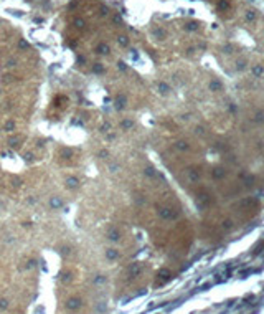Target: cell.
I'll use <instances>...</instances> for the list:
<instances>
[{"label":"cell","mask_w":264,"mask_h":314,"mask_svg":"<svg viewBox=\"0 0 264 314\" xmlns=\"http://www.w3.org/2000/svg\"><path fill=\"white\" fill-rule=\"evenodd\" d=\"M66 309L68 311H79L81 308H83V299L78 298V296H71V298L66 301Z\"/></svg>","instance_id":"cell-1"},{"label":"cell","mask_w":264,"mask_h":314,"mask_svg":"<svg viewBox=\"0 0 264 314\" xmlns=\"http://www.w3.org/2000/svg\"><path fill=\"white\" fill-rule=\"evenodd\" d=\"M158 215H160V218H164V220H173V218L177 217V213H175L170 207H160V209H158Z\"/></svg>","instance_id":"cell-2"},{"label":"cell","mask_w":264,"mask_h":314,"mask_svg":"<svg viewBox=\"0 0 264 314\" xmlns=\"http://www.w3.org/2000/svg\"><path fill=\"white\" fill-rule=\"evenodd\" d=\"M106 260L107 261H116V260H119V256H121V253H119L117 248H114V246H111V248H106Z\"/></svg>","instance_id":"cell-3"},{"label":"cell","mask_w":264,"mask_h":314,"mask_svg":"<svg viewBox=\"0 0 264 314\" xmlns=\"http://www.w3.org/2000/svg\"><path fill=\"white\" fill-rule=\"evenodd\" d=\"M122 238V235H121V231H119V228H114V227H111L107 230V240L109 241H112V243H117L119 240Z\"/></svg>","instance_id":"cell-4"},{"label":"cell","mask_w":264,"mask_h":314,"mask_svg":"<svg viewBox=\"0 0 264 314\" xmlns=\"http://www.w3.org/2000/svg\"><path fill=\"white\" fill-rule=\"evenodd\" d=\"M126 104H127V98H126L124 94L119 93L117 96L114 98V108L117 109V111H122V109L126 108Z\"/></svg>","instance_id":"cell-5"},{"label":"cell","mask_w":264,"mask_h":314,"mask_svg":"<svg viewBox=\"0 0 264 314\" xmlns=\"http://www.w3.org/2000/svg\"><path fill=\"white\" fill-rule=\"evenodd\" d=\"M140 271H142V266H140V263H132V264H129V268H127V274H129V278H135V276H139V274H140Z\"/></svg>","instance_id":"cell-6"},{"label":"cell","mask_w":264,"mask_h":314,"mask_svg":"<svg viewBox=\"0 0 264 314\" xmlns=\"http://www.w3.org/2000/svg\"><path fill=\"white\" fill-rule=\"evenodd\" d=\"M7 144H8L10 149H18V147L22 146V137L20 136H10L8 139H7Z\"/></svg>","instance_id":"cell-7"},{"label":"cell","mask_w":264,"mask_h":314,"mask_svg":"<svg viewBox=\"0 0 264 314\" xmlns=\"http://www.w3.org/2000/svg\"><path fill=\"white\" fill-rule=\"evenodd\" d=\"M48 205H50L51 210H59L63 207V200L59 199V197H51V199L48 200Z\"/></svg>","instance_id":"cell-8"},{"label":"cell","mask_w":264,"mask_h":314,"mask_svg":"<svg viewBox=\"0 0 264 314\" xmlns=\"http://www.w3.org/2000/svg\"><path fill=\"white\" fill-rule=\"evenodd\" d=\"M93 283L96 284V286H103V284L107 283V276H106L104 273H97V274H94Z\"/></svg>","instance_id":"cell-9"},{"label":"cell","mask_w":264,"mask_h":314,"mask_svg":"<svg viewBox=\"0 0 264 314\" xmlns=\"http://www.w3.org/2000/svg\"><path fill=\"white\" fill-rule=\"evenodd\" d=\"M66 187H68L69 190L78 189V187H79V179H78V177H75V175L68 177V179H66Z\"/></svg>","instance_id":"cell-10"},{"label":"cell","mask_w":264,"mask_h":314,"mask_svg":"<svg viewBox=\"0 0 264 314\" xmlns=\"http://www.w3.org/2000/svg\"><path fill=\"white\" fill-rule=\"evenodd\" d=\"M59 280H61V283H69V281L73 280V271L71 270L61 271V273H59Z\"/></svg>","instance_id":"cell-11"},{"label":"cell","mask_w":264,"mask_h":314,"mask_svg":"<svg viewBox=\"0 0 264 314\" xmlns=\"http://www.w3.org/2000/svg\"><path fill=\"white\" fill-rule=\"evenodd\" d=\"M134 124H135V122H134L131 118H126V119H122V121H121V129H122V131H129V129L134 128Z\"/></svg>","instance_id":"cell-12"},{"label":"cell","mask_w":264,"mask_h":314,"mask_svg":"<svg viewBox=\"0 0 264 314\" xmlns=\"http://www.w3.org/2000/svg\"><path fill=\"white\" fill-rule=\"evenodd\" d=\"M96 53H99V55H104L106 56V55H109V53H111V48H109L106 43H99L96 47Z\"/></svg>","instance_id":"cell-13"},{"label":"cell","mask_w":264,"mask_h":314,"mask_svg":"<svg viewBox=\"0 0 264 314\" xmlns=\"http://www.w3.org/2000/svg\"><path fill=\"white\" fill-rule=\"evenodd\" d=\"M15 128H17V124H15L13 119H8V121H5V124H3V131L5 132H13Z\"/></svg>","instance_id":"cell-14"},{"label":"cell","mask_w":264,"mask_h":314,"mask_svg":"<svg viewBox=\"0 0 264 314\" xmlns=\"http://www.w3.org/2000/svg\"><path fill=\"white\" fill-rule=\"evenodd\" d=\"M104 71H106V68H104L103 63H94V65H93V73H94V75H103Z\"/></svg>","instance_id":"cell-15"},{"label":"cell","mask_w":264,"mask_h":314,"mask_svg":"<svg viewBox=\"0 0 264 314\" xmlns=\"http://www.w3.org/2000/svg\"><path fill=\"white\" fill-rule=\"evenodd\" d=\"M175 147H177L178 151H190V144L186 142V141H177V142H175Z\"/></svg>","instance_id":"cell-16"},{"label":"cell","mask_w":264,"mask_h":314,"mask_svg":"<svg viewBox=\"0 0 264 314\" xmlns=\"http://www.w3.org/2000/svg\"><path fill=\"white\" fill-rule=\"evenodd\" d=\"M144 174H145L147 177H155V175H157V169L152 167V165H147V167L144 169Z\"/></svg>","instance_id":"cell-17"},{"label":"cell","mask_w":264,"mask_h":314,"mask_svg":"<svg viewBox=\"0 0 264 314\" xmlns=\"http://www.w3.org/2000/svg\"><path fill=\"white\" fill-rule=\"evenodd\" d=\"M158 93L160 94H168L170 93V86L167 83H158Z\"/></svg>","instance_id":"cell-18"},{"label":"cell","mask_w":264,"mask_h":314,"mask_svg":"<svg viewBox=\"0 0 264 314\" xmlns=\"http://www.w3.org/2000/svg\"><path fill=\"white\" fill-rule=\"evenodd\" d=\"M10 308V301L7 298H0V311H7Z\"/></svg>","instance_id":"cell-19"},{"label":"cell","mask_w":264,"mask_h":314,"mask_svg":"<svg viewBox=\"0 0 264 314\" xmlns=\"http://www.w3.org/2000/svg\"><path fill=\"white\" fill-rule=\"evenodd\" d=\"M210 89L211 91H220L221 89V83H220V81H216V79H211L210 81Z\"/></svg>","instance_id":"cell-20"},{"label":"cell","mask_w":264,"mask_h":314,"mask_svg":"<svg viewBox=\"0 0 264 314\" xmlns=\"http://www.w3.org/2000/svg\"><path fill=\"white\" fill-rule=\"evenodd\" d=\"M188 177L192 179V180H198V179H200V172L196 170V169H190V170H188Z\"/></svg>","instance_id":"cell-21"},{"label":"cell","mask_w":264,"mask_h":314,"mask_svg":"<svg viewBox=\"0 0 264 314\" xmlns=\"http://www.w3.org/2000/svg\"><path fill=\"white\" fill-rule=\"evenodd\" d=\"M117 43L121 45V47H127V45H129V38L124 37V35H119V37H117Z\"/></svg>","instance_id":"cell-22"},{"label":"cell","mask_w":264,"mask_h":314,"mask_svg":"<svg viewBox=\"0 0 264 314\" xmlns=\"http://www.w3.org/2000/svg\"><path fill=\"white\" fill-rule=\"evenodd\" d=\"M254 121L256 122H264V111H258L254 114Z\"/></svg>","instance_id":"cell-23"},{"label":"cell","mask_w":264,"mask_h":314,"mask_svg":"<svg viewBox=\"0 0 264 314\" xmlns=\"http://www.w3.org/2000/svg\"><path fill=\"white\" fill-rule=\"evenodd\" d=\"M224 174H226V172H224L223 169H215V170H213V177H216V179L224 177Z\"/></svg>","instance_id":"cell-24"},{"label":"cell","mask_w":264,"mask_h":314,"mask_svg":"<svg viewBox=\"0 0 264 314\" xmlns=\"http://www.w3.org/2000/svg\"><path fill=\"white\" fill-rule=\"evenodd\" d=\"M61 157L71 159V157H73V151H71V149H63V151H61Z\"/></svg>","instance_id":"cell-25"},{"label":"cell","mask_w":264,"mask_h":314,"mask_svg":"<svg viewBox=\"0 0 264 314\" xmlns=\"http://www.w3.org/2000/svg\"><path fill=\"white\" fill-rule=\"evenodd\" d=\"M59 253H61L63 256H68L69 253H71V248H69V246H61V248H59Z\"/></svg>","instance_id":"cell-26"},{"label":"cell","mask_w":264,"mask_h":314,"mask_svg":"<svg viewBox=\"0 0 264 314\" xmlns=\"http://www.w3.org/2000/svg\"><path fill=\"white\" fill-rule=\"evenodd\" d=\"M84 25H86V23H84L83 18H75V27L76 28H84Z\"/></svg>","instance_id":"cell-27"},{"label":"cell","mask_w":264,"mask_h":314,"mask_svg":"<svg viewBox=\"0 0 264 314\" xmlns=\"http://www.w3.org/2000/svg\"><path fill=\"white\" fill-rule=\"evenodd\" d=\"M168 274H170V271H168V270H160V271H158V276H160L162 280H167Z\"/></svg>","instance_id":"cell-28"},{"label":"cell","mask_w":264,"mask_h":314,"mask_svg":"<svg viewBox=\"0 0 264 314\" xmlns=\"http://www.w3.org/2000/svg\"><path fill=\"white\" fill-rule=\"evenodd\" d=\"M97 156H99L101 159H107V157H109V151H107V149H101Z\"/></svg>","instance_id":"cell-29"},{"label":"cell","mask_w":264,"mask_h":314,"mask_svg":"<svg viewBox=\"0 0 264 314\" xmlns=\"http://www.w3.org/2000/svg\"><path fill=\"white\" fill-rule=\"evenodd\" d=\"M18 47L22 48V50H28V48H30V45H28V41H25V40H20L18 41Z\"/></svg>","instance_id":"cell-30"},{"label":"cell","mask_w":264,"mask_h":314,"mask_svg":"<svg viewBox=\"0 0 264 314\" xmlns=\"http://www.w3.org/2000/svg\"><path fill=\"white\" fill-rule=\"evenodd\" d=\"M7 66H10V68H13V66H17V60H15V58H10V60H7Z\"/></svg>","instance_id":"cell-31"},{"label":"cell","mask_w":264,"mask_h":314,"mask_svg":"<svg viewBox=\"0 0 264 314\" xmlns=\"http://www.w3.org/2000/svg\"><path fill=\"white\" fill-rule=\"evenodd\" d=\"M109 129H111V124H109V122H104L103 128H101V131H103V132H107Z\"/></svg>","instance_id":"cell-32"},{"label":"cell","mask_w":264,"mask_h":314,"mask_svg":"<svg viewBox=\"0 0 264 314\" xmlns=\"http://www.w3.org/2000/svg\"><path fill=\"white\" fill-rule=\"evenodd\" d=\"M195 132H196V134H205V128H203V126H196V128H195Z\"/></svg>","instance_id":"cell-33"},{"label":"cell","mask_w":264,"mask_h":314,"mask_svg":"<svg viewBox=\"0 0 264 314\" xmlns=\"http://www.w3.org/2000/svg\"><path fill=\"white\" fill-rule=\"evenodd\" d=\"M117 66H119V70H122V71H127V66H126V63H124V61H119V63H117Z\"/></svg>","instance_id":"cell-34"},{"label":"cell","mask_w":264,"mask_h":314,"mask_svg":"<svg viewBox=\"0 0 264 314\" xmlns=\"http://www.w3.org/2000/svg\"><path fill=\"white\" fill-rule=\"evenodd\" d=\"M186 28H188V30H196V28H198V25H196V23H193V22H190L188 25H186Z\"/></svg>","instance_id":"cell-35"},{"label":"cell","mask_w":264,"mask_h":314,"mask_svg":"<svg viewBox=\"0 0 264 314\" xmlns=\"http://www.w3.org/2000/svg\"><path fill=\"white\" fill-rule=\"evenodd\" d=\"M254 73L259 76V75H262V73H264V70L261 68V66H256V68H254Z\"/></svg>","instance_id":"cell-36"},{"label":"cell","mask_w":264,"mask_h":314,"mask_svg":"<svg viewBox=\"0 0 264 314\" xmlns=\"http://www.w3.org/2000/svg\"><path fill=\"white\" fill-rule=\"evenodd\" d=\"M22 225H23V227H25V228H30V227H31V225H33V222H30V220H27V222H23V223H22Z\"/></svg>","instance_id":"cell-37"},{"label":"cell","mask_w":264,"mask_h":314,"mask_svg":"<svg viewBox=\"0 0 264 314\" xmlns=\"http://www.w3.org/2000/svg\"><path fill=\"white\" fill-rule=\"evenodd\" d=\"M254 17H256V15H254V12H249L248 15H246V18H248V20H254Z\"/></svg>","instance_id":"cell-38"},{"label":"cell","mask_w":264,"mask_h":314,"mask_svg":"<svg viewBox=\"0 0 264 314\" xmlns=\"http://www.w3.org/2000/svg\"><path fill=\"white\" fill-rule=\"evenodd\" d=\"M106 139H107V141H114L116 139V134H112V132L107 134V136H106Z\"/></svg>","instance_id":"cell-39"},{"label":"cell","mask_w":264,"mask_h":314,"mask_svg":"<svg viewBox=\"0 0 264 314\" xmlns=\"http://www.w3.org/2000/svg\"><path fill=\"white\" fill-rule=\"evenodd\" d=\"M109 169H111V172H116L119 169V165L117 164H112V165H109Z\"/></svg>","instance_id":"cell-40"},{"label":"cell","mask_w":264,"mask_h":314,"mask_svg":"<svg viewBox=\"0 0 264 314\" xmlns=\"http://www.w3.org/2000/svg\"><path fill=\"white\" fill-rule=\"evenodd\" d=\"M35 264H37V261H35V260H30V261H28V264H27V268H33Z\"/></svg>","instance_id":"cell-41"},{"label":"cell","mask_w":264,"mask_h":314,"mask_svg":"<svg viewBox=\"0 0 264 314\" xmlns=\"http://www.w3.org/2000/svg\"><path fill=\"white\" fill-rule=\"evenodd\" d=\"M101 15H107V7H101Z\"/></svg>","instance_id":"cell-42"},{"label":"cell","mask_w":264,"mask_h":314,"mask_svg":"<svg viewBox=\"0 0 264 314\" xmlns=\"http://www.w3.org/2000/svg\"><path fill=\"white\" fill-rule=\"evenodd\" d=\"M31 159H33V156H31V154L28 152L27 156H25V160H27V162H31Z\"/></svg>","instance_id":"cell-43"},{"label":"cell","mask_w":264,"mask_h":314,"mask_svg":"<svg viewBox=\"0 0 264 314\" xmlns=\"http://www.w3.org/2000/svg\"><path fill=\"white\" fill-rule=\"evenodd\" d=\"M20 183H22V180H20V179H13V185H15V187H18Z\"/></svg>","instance_id":"cell-44"},{"label":"cell","mask_w":264,"mask_h":314,"mask_svg":"<svg viewBox=\"0 0 264 314\" xmlns=\"http://www.w3.org/2000/svg\"><path fill=\"white\" fill-rule=\"evenodd\" d=\"M244 66H246V63H244V61H239V63H238V68H239V70H243Z\"/></svg>","instance_id":"cell-45"},{"label":"cell","mask_w":264,"mask_h":314,"mask_svg":"<svg viewBox=\"0 0 264 314\" xmlns=\"http://www.w3.org/2000/svg\"><path fill=\"white\" fill-rule=\"evenodd\" d=\"M97 311H106V304H99L97 306Z\"/></svg>","instance_id":"cell-46"}]
</instances>
